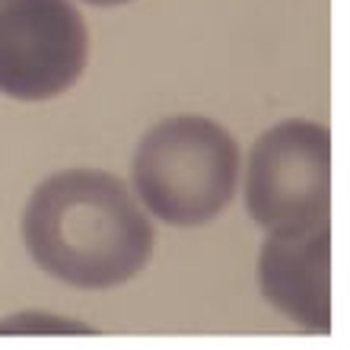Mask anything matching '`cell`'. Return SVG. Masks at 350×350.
Returning <instances> with one entry per match:
<instances>
[{
	"instance_id": "obj_3",
	"label": "cell",
	"mask_w": 350,
	"mask_h": 350,
	"mask_svg": "<svg viewBox=\"0 0 350 350\" xmlns=\"http://www.w3.org/2000/svg\"><path fill=\"white\" fill-rule=\"evenodd\" d=\"M245 207L265 230H303L332 220V134L315 121H280L249 157Z\"/></svg>"
},
{
	"instance_id": "obj_2",
	"label": "cell",
	"mask_w": 350,
	"mask_h": 350,
	"mask_svg": "<svg viewBox=\"0 0 350 350\" xmlns=\"http://www.w3.org/2000/svg\"><path fill=\"white\" fill-rule=\"evenodd\" d=\"M131 172L153 217L169 226H201L236 198L239 144L204 115H172L144 134Z\"/></svg>"
},
{
	"instance_id": "obj_5",
	"label": "cell",
	"mask_w": 350,
	"mask_h": 350,
	"mask_svg": "<svg viewBox=\"0 0 350 350\" xmlns=\"http://www.w3.org/2000/svg\"><path fill=\"white\" fill-rule=\"evenodd\" d=\"M258 286L303 332H332V220L271 232L261 245Z\"/></svg>"
},
{
	"instance_id": "obj_4",
	"label": "cell",
	"mask_w": 350,
	"mask_h": 350,
	"mask_svg": "<svg viewBox=\"0 0 350 350\" xmlns=\"http://www.w3.org/2000/svg\"><path fill=\"white\" fill-rule=\"evenodd\" d=\"M90 32L70 0H0V92L55 99L83 77Z\"/></svg>"
},
{
	"instance_id": "obj_6",
	"label": "cell",
	"mask_w": 350,
	"mask_h": 350,
	"mask_svg": "<svg viewBox=\"0 0 350 350\" xmlns=\"http://www.w3.org/2000/svg\"><path fill=\"white\" fill-rule=\"evenodd\" d=\"M92 7H121V3H131V0H86Z\"/></svg>"
},
{
	"instance_id": "obj_1",
	"label": "cell",
	"mask_w": 350,
	"mask_h": 350,
	"mask_svg": "<svg viewBox=\"0 0 350 350\" xmlns=\"http://www.w3.org/2000/svg\"><path fill=\"white\" fill-rule=\"evenodd\" d=\"M23 242L48 277L80 290H111L147 267L157 232L118 175L67 169L32 191Z\"/></svg>"
}]
</instances>
